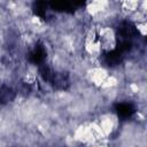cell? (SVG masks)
Here are the masks:
<instances>
[{
    "instance_id": "cell-1",
    "label": "cell",
    "mask_w": 147,
    "mask_h": 147,
    "mask_svg": "<svg viewBox=\"0 0 147 147\" xmlns=\"http://www.w3.org/2000/svg\"><path fill=\"white\" fill-rule=\"evenodd\" d=\"M134 26H136V29H137V31H138V33H139V36L141 37V38H145V36H146V31H147V24H146V21H144V22H139V23H136L134 24Z\"/></svg>"
}]
</instances>
